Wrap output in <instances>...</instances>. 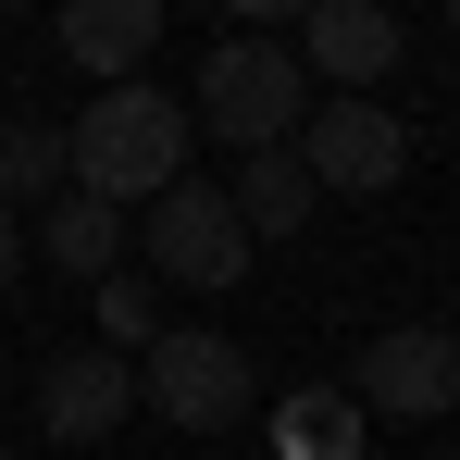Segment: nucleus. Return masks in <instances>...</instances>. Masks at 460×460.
I'll use <instances>...</instances> for the list:
<instances>
[{"label":"nucleus","instance_id":"nucleus-13","mask_svg":"<svg viewBox=\"0 0 460 460\" xmlns=\"http://www.w3.org/2000/svg\"><path fill=\"white\" fill-rule=\"evenodd\" d=\"M0 199H63V125H0Z\"/></svg>","mask_w":460,"mask_h":460},{"label":"nucleus","instance_id":"nucleus-7","mask_svg":"<svg viewBox=\"0 0 460 460\" xmlns=\"http://www.w3.org/2000/svg\"><path fill=\"white\" fill-rule=\"evenodd\" d=\"M398 13H374V0H311L299 13V75H336V100H374L385 75H398Z\"/></svg>","mask_w":460,"mask_h":460},{"label":"nucleus","instance_id":"nucleus-5","mask_svg":"<svg viewBox=\"0 0 460 460\" xmlns=\"http://www.w3.org/2000/svg\"><path fill=\"white\" fill-rule=\"evenodd\" d=\"M299 174L323 187V199H374V187H398L411 174V125L385 112V100H323V112H299Z\"/></svg>","mask_w":460,"mask_h":460},{"label":"nucleus","instance_id":"nucleus-15","mask_svg":"<svg viewBox=\"0 0 460 460\" xmlns=\"http://www.w3.org/2000/svg\"><path fill=\"white\" fill-rule=\"evenodd\" d=\"M13 274H25V212L0 199V287H13Z\"/></svg>","mask_w":460,"mask_h":460},{"label":"nucleus","instance_id":"nucleus-17","mask_svg":"<svg viewBox=\"0 0 460 460\" xmlns=\"http://www.w3.org/2000/svg\"><path fill=\"white\" fill-rule=\"evenodd\" d=\"M0 13H25V0H0Z\"/></svg>","mask_w":460,"mask_h":460},{"label":"nucleus","instance_id":"nucleus-1","mask_svg":"<svg viewBox=\"0 0 460 460\" xmlns=\"http://www.w3.org/2000/svg\"><path fill=\"white\" fill-rule=\"evenodd\" d=\"M187 137H199L187 100L150 87V75H125V87H100L75 125H63V187H75V199H112V212H125V199H162V187L187 174Z\"/></svg>","mask_w":460,"mask_h":460},{"label":"nucleus","instance_id":"nucleus-6","mask_svg":"<svg viewBox=\"0 0 460 460\" xmlns=\"http://www.w3.org/2000/svg\"><path fill=\"white\" fill-rule=\"evenodd\" d=\"M349 398H361V423H448L460 411V336L448 323H385L361 349V374H349Z\"/></svg>","mask_w":460,"mask_h":460},{"label":"nucleus","instance_id":"nucleus-16","mask_svg":"<svg viewBox=\"0 0 460 460\" xmlns=\"http://www.w3.org/2000/svg\"><path fill=\"white\" fill-rule=\"evenodd\" d=\"M225 13H236V25H299L311 0H225Z\"/></svg>","mask_w":460,"mask_h":460},{"label":"nucleus","instance_id":"nucleus-9","mask_svg":"<svg viewBox=\"0 0 460 460\" xmlns=\"http://www.w3.org/2000/svg\"><path fill=\"white\" fill-rule=\"evenodd\" d=\"M162 38H174V25H162V0H63V63L100 75V87H125Z\"/></svg>","mask_w":460,"mask_h":460},{"label":"nucleus","instance_id":"nucleus-11","mask_svg":"<svg viewBox=\"0 0 460 460\" xmlns=\"http://www.w3.org/2000/svg\"><path fill=\"white\" fill-rule=\"evenodd\" d=\"M311 199H323V187L299 174V150H249V162H236V187H225V212L249 225V249L299 236V225H311Z\"/></svg>","mask_w":460,"mask_h":460},{"label":"nucleus","instance_id":"nucleus-3","mask_svg":"<svg viewBox=\"0 0 460 460\" xmlns=\"http://www.w3.org/2000/svg\"><path fill=\"white\" fill-rule=\"evenodd\" d=\"M137 398L162 411V436H236V423L261 411V374H249V349L212 336V323H162L150 349H137Z\"/></svg>","mask_w":460,"mask_h":460},{"label":"nucleus","instance_id":"nucleus-18","mask_svg":"<svg viewBox=\"0 0 460 460\" xmlns=\"http://www.w3.org/2000/svg\"><path fill=\"white\" fill-rule=\"evenodd\" d=\"M374 13H398V0H374Z\"/></svg>","mask_w":460,"mask_h":460},{"label":"nucleus","instance_id":"nucleus-10","mask_svg":"<svg viewBox=\"0 0 460 460\" xmlns=\"http://www.w3.org/2000/svg\"><path fill=\"white\" fill-rule=\"evenodd\" d=\"M25 261H50L63 287H100V274H125V212L63 187V199H50V212L25 225Z\"/></svg>","mask_w":460,"mask_h":460},{"label":"nucleus","instance_id":"nucleus-2","mask_svg":"<svg viewBox=\"0 0 460 460\" xmlns=\"http://www.w3.org/2000/svg\"><path fill=\"white\" fill-rule=\"evenodd\" d=\"M299 112H311V75H299V50H274V38H212V63H199V87H187V125L225 137L236 162L287 150Z\"/></svg>","mask_w":460,"mask_h":460},{"label":"nucleus","instance_id":"nucleus-8","mask_svg":"<svg viewBox=\"0 0 460 460\" xmlns=\"http://www.w3.org/2000/svg\"><path fill=\"white\" fill-rule=\"evenodd\" d=\"M125 411H137V361H125V349H63V361L38 374V423H50L63 448L112 436Z\"/></svg>","mask_w":460,"mask_h":460},{"label":"nucleus","instance_id":"nucleus-12","mask_svg":"<svg viewBox=\"0 0 460 460\" xmlns=\"http://www.w3.org/2000/svg\"><path fill=\"white\" fill-rule=\"evenodd\" d=\"M274 460H361V398H349V385L274 398Z\"/></svg>","mask_w":460,"mask_h":460},{"label":"nucleus","instance_id":"nucleus-14","mask_svg":"<svg viewBox=\"0 0 460 460\" xmlns=\"http://www.w3.org/2000/svg\"><path fill=\"white\" fill-rule=\"evenodd\" d=\"M87 311H100V349H125V361L162 336V287H150V274H100V287H87Z\"/></svg>","mask_w":460,"mask_h":460},{"label":"nucleus","instance_id":"nucleus-19","mask_svg":"<svg viewBox=\"0 0 460 460\" xmlns=\"http://www.w3.org/2000/svg\"><path fill=\"white\" fill-rule=\"evenodd\" d=\"M448 25H460V0H448Z\"/></svg>","mask_w":460,"mask_h":460},{"label":"nucleus","instance_id":"nucleus-4","mask_svg":"<svg viewBox=\"0 0 460 460\" xmlns=\"http://www.w3.org/2000/svg\"><path fill=\"white\" fill-rule=\"evenodd\" d=\"M125 249H137V274H150V287H199V299H225L236 274H249V225L225 212V187H199V174H174Z\"/></svg>","mask_w":460,"mask_h":460}]
</instances>
